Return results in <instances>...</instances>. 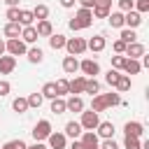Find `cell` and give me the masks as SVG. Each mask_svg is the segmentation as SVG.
Wrapping results in <instances>:
<instances>
[{
    "mask_svg": "<svg viewBox=\"0 0 149 149\" xmlns=\"http://www.w3.org/2000/svg\"><path fill=\"white\" fill-rule=\"evenodd\" d=\"M5 51L16 58V56H23L28 49H26V42H21V37H14V40H7L5 42Z\"/></svg>",
    "mask_w": 149,
    "mask_h": 149,
    "instance_id": "obj_1",
    "label": "cell"
},
{
    "mask_svg": "<svg viewBox=\"0 0 149 149\" xmlns=\"http://www.w3.org/2000/svg\"><path fill=\"white\" fill-rule=\"evenodd\" d=\"M33 137H35V142H42V140H47L49 137V133H51V123L47 121V119H42V121H37L35 126H33Z\"/></svg>",
    "mask_w": 149,
    "mask_h": 149,
    "instance_id": "obj_2",
    "label": "cell"
},
{
    "mask_svg": "<svg viewBox=\"0 0 149 149\" xmlns=\"http://www.w3.org/2000/svg\"><path fill=\"white\" fill-rule=\"evenodd\" d=\"M65 49H68L70 56H79V54L86 51V40H84V37H70V40L65 42Z\"/></svg>",
    "mask_w": 149,
    "mask_h": 149,
    "instance_id": "obj_3",
    "label": "cell"
},
{
    "mask_svg": "<svg viewBox=\"0 0 149 149\" xmlns=\"http://www.w3.org/2000/svg\"><path fill=\"white\" fill-rule=\"evenodd\" d=\"M98 123H100L98 112H81V119H79L81 130H95V128H98Z\"/></svg>",
    "mask_w": 149,
    "mask_h": 149,
    "instance_id": "obj_4",
    "label": "cell"
},
{
    "mask_svg": "<svg viewBox=\"0 0 149 149\" xmlns=\"http://www.w3.org/2000/svg\"><path fill=\"white\" fill-rule=\"evenodd\" d=\"M79 70L91 79V77H95V74L100 72V65H98V61H93V58H84V61L79 63Z\"/></svg>",
    "mask_w": 149,
    "mask_h": 149,
    "instance_id": "obj_5",
    "label": "cell"
},
{
    "mask_svg": "<svg viewBox=\"0 0 149 149\" xmlns=\"http://www.w3.org/2000/svg\"><path fill=\"white\" fill-rule=\"evenodd\" d=\"M109 7H112V0H95L91 14L98 16V19H107V16H109Z\"/></svg>",
    "mask_w": 149,
    "mask_h": 149,
    "instance_id": "obj_6",
    "label": "cell"
},
{
    "mask_svg": "<svg viewBox=\"0 0 149 149\" xmlns=\"http://www.w3.org/2000/svg\"><path fill=\"white\" fill-rule=\"evenodd\" d=\"M123 56L126 58H142L144 56V44H140V42H133V44H126V51H123Z\"/></svg>",
    "mask_w": 149,
    "mask_h": 149,
    "instance_id": "obj_7",
    "label": "cell"
},
{
    "mask_svg": "<svg viewBox=\"0 0 149 149\" xmlns=\"http://www.w3.org/2000/svg\"><path fill=\"white\" fill-rule=\"evenodd\" d=\"M140 23H142V14H140V12L130 9V12H126V14H123V26H128L130 30H133V28H137Z\"/></svg>",
    "mask_w": 149,
    "mask_h": 149,
    "instance_id": "obj_8",
    "label": "cell"
},
{
    "mask_svg": "<svg viewBox=\"0 0 149 149\" xmlns=\"http://www.w3.org/2000/svg\"><path fill=\"white\" fill-rule=\"evenodd\" d=\"M123 133H126L128 137H142V133H144V126H142L140 121H128V123L123 126Z\"/></svg>",
    "mask_w": 149,
    "mask_h": 149,
    "instance_id": "obj_9",
    "label": "cell"
},
{
    "mask_svg": "<svg viewBox=\"0 0 149 149\" xmlns=\"http://www.w3.org/2000/svg\"><path fill=\"white\" fill-rule=\"evenodd\" d=\"M95 130H98V135H100L102 140H112V137H114V123H112V121H100Z\"/></svg>",
    "mask_w": 149,
    "mask_h": 149,
    "instance_id": "obj_10",
    "label": "cell"
},
{
    "mask_svg": "<svg viewBox=\"0 0 149 149\" xmlns=\"http://www.w3.org/2000/svg\"><path fill=\"white\" fill-rule=\"evenodd\" d=\"M81 144L86 147V149H98V135H95V130H84L81 133Z\"/></svg>",
    "mask_w": 149,
    "mask_h": 149,
    "instance_id": "obj_11",
    "label": "cell"
},
{
    "mask_svg": "<svg viewBox=\"0 0 149 149\" xmlns=\"http://www.w3.org/2000/svg\"><path fill=\"white\" fill-rule=\"evenodd\" d=\"M74 19L79 21L81 30H84V28H88V26L93 23V14H91V9H84V7H79V12H77V16H74Z\"/></svg>",
    "mask_w": 149,
    "mask_h": 149,
    "instance_id": "obj_12",
    "label": "cell"
},
{
    "mask_svg": "<svg viewBox=\"0 0 149 149\" xmlns=\"http://www.w3.org/2000/svg\"><path fill=\"white\" fill-rule=\"evenodd\" d=\"M105 47H107V42H105V37H102V35H93V37H91V40L86 42V49H91L93 54L102 51Z\"/></svg>",
    "mask_w": 149,
    "mask_h": 149,
    "instance_id": "obj_13",
    "label": "cell"
},
{
    "mask_svg": "<svg viewBox=\"0 0 149 149\" xmlns=\"http://www.w3.org/2000/svg\"><path fill=\"white\" fill-rule=\"evenodd\" d=\"M84 84H86V77H74L72 81H68V93H72V95L84 93Z\"/></svg>",
    "mask_w": 149,
    "mask_h": 149,
    "instance_id": "obj_14",
    "label": "cell"
},
{
    "mask_svg": "<svg viewBox=\"0 0 149 149\" xmlns=\"http://www.w3.org/2000/svg\"><path fill=\"white\" fill-rule=\"evenodd\" d=\"M47 142H49V147L51 149H65V135L63 133H49V137H47Z\"/></svg>",
    "mask_w": 149,
    "mask_h": 149,
    "instance_id": "obj_15",
    "label": "cell"
},
{
    "mask_svg": "<svg viewBox=\"0 0 149 149\" xmlns=\"http://www.w3.org/2000/svg\"><path fill=\"white\" fill-rule=\"evenodd\" d=\"M21 42H26V44H35V42H37V30H35V26L21 28Z\"/></svg>",
    "mask_w": 149,
    "mask_h": 149,
    "instance_id": "obj_16",
    "label": "cell"
},
{
    "mask_svg": "<svg viewBox=\"0 0 149 149\" xmlns=\"http://www.w3.org/2000/svg\"><path fill=\"white\" fill-rule=\"evenodd\" d=\"M16 68V58L14 56H0V74H9Z\"/></svg>",
    "mask_w": 149,
    "mask_h": 149,
    "instance_id": "obj_17",
    "label": "cell"
},
{
    "mask_svg": "<svg viewBox=\"0 0 149 149\" xmlns=\"http://www.w3.org/2000/svg\"><path fill=\"white\" fill-rule=\"evenodd\" d=\"M65 112H84V100L79 95H72L70 100H65Z\"/></svg>",
    "mask_w": 149,
    "mask_h": 149,
    "instance_id": "obj_18",
    "label": "cell"
},
{
    "mask_svg": "<svg viewBox=\"0 0 149 149\" xmlns=\"http://www.w3.org/2000/svg\"><path fill=\"white\" fill-rule=\"evenodd\" d=\"M84 130H81V126H79V121H68L65 123V133L63 135H68V137H72V140H77L79 135H81Z\"/></svg>",
    "mask_w": 149,
    "mask_h": 149,
    "instance_id": "obj_19",
    "label": "cell"
},
{
    "mask_svg": "<svg viewBox=\"0 0 149 149\" xmlns=\"http://www.w3.org/2000/svg\"><path fill=\"white\" fill-rule=\"evenodd\" d=\"M37 37H49L51 33H54V26H51V21L49 19H44V21H37Z\"/></svg>",
    "mask_w": 149,
    "mask_h": 149,
    "instance_id": "obj_20",
    "label": "cell"
},
{
    "mask_svg": "<svg viewBox=\"0 0 149 149\" xmlns=\"http://www.w3.org/2000/svg\"><path fill=\"white\" fill-rule=\"evenodd\" d=\"M65 42H68V37L61 35V33H51L49 35V47L51 49H65Z\"/></svg>",
    "mask_w": 149,
    "mask_h": 149,
    "instance_id": "obj_21",
    "label": "cell"
},
{
    "mask_svg": "<svg viewBox=\"0 0 149 149\" xmlns=\"http://www.w3.org/2000/svg\"><path fill=\"white\" fill-rule=\"evenodd\" d=\"M63 70H65L68 74H74V72L79 70V61H77V56H65V58H63Z\"/></svg>",
    "mask_w": 149,
    "mask_h": 149,
    "instance_id": "obj_22",
    "label": "cell"
},
{
    "mask_svg": "<svg viewBox=\"0 0 149 149\" xmlns=\"http://www.w3.org/2000/svg\"><path fill=\"white\" fill-rule=\"evenodd\" d=\"M123 70H126V74L130 77V74H140L142 65H140V61H135V58H126V63H123Z\"/></svg>",
    "mask_w": 149,
    "mask_h": 149,
    "instance_id": "obj_23",
    "label": "cell"
},
{
    "mask_svg": "<svg viewBox=\"0 0 149 149\" xmlns=\"http://www.w3.org/2000/svg\"><path fill=\"white\" fill-rule=\"evenodd\" d=\"M21 28H23L21 23H16V21H14V23H9V21H7V26H5V35H7L9 40L21 37Z\"/></svg>",
    "mask_w": 149,
    "mask_h": 149,
    "instance_id": "obj_24",
    "label": "cell"
},
{
    "mask_svg": "<svg viewBox=\"0 0 149 149\" xmlns=\"http://www.w3.org/2000/svg\"><path fill=\"white\" fill-rule=\"evenodd\" d=\"M35 16H33V9H19V23L26 28V26H33Z\"/></svg>",
    "mask_w": 149,
    "mask_h": 149,
    "instance_id": "obj_25",
    "label": "cell"
},
{
    "mask_svg": "<svg viewBox=\"0 0 149 149\" xmlns=\"http://www.w3.org/2000/svg\"><path fill=\"white\" fill-rule=\"evenodd\" d=\"M114 88H116L119 93H126V91H130V77H128V74H119V79H116Z\"/></svg>",
    "mask_w": 149,
    "mask_h": 149,
    "instance_id": "obj_26",
    "label": "cell"
},
{
    "mask_svg": "<svg viewBox=\"0 0 149 149\" xmlns=\"http://www.w3.org/2000/svg\"><path fill=\"white\" fill-rule=\"evenodd\" d=\"M105 109H107V105H105L102 93H95L93 100H91V112H105Z\"/></svg>",
    "mask_w": 149,
    "mask_h": 149,
    "instance_id": "obj_27",
    "label": "cell"
},
{
    "mask_svg": "<svg viewBox=\"0 0 149 149\" xmlns=\"http://www.w3.org/2000/svg\"><path fill=\"white\" fill-rule=\"evenodd\" d=\"M26 56H28V61H30V63H42L44 51H42L40 47H33V49H28V51H26Z\"/></svg>",
    "mask_w": 149,
    "mask_h": 149,
    "instance_id": "obj_28",
    "label": "cell"
},
{
    "mask_svg": "<svg viewBox=\"0 0 149 149\" xmlns=\"http://www.w3.org/2000/svg\"><path fill=\"white\" fill-rule=\"evenodd\" d=\"M107 21H109L112 28H123V14H121V12H109Z\"/></svg>",
    "mask_w": 149,
    "mask_h": 149,
    "instance_id": "obj_29",
    "label": "cell"
},
{
    "mask_svg": "<svg viewBox=\"0 0 149 149\" xmlns=\"http://www.w3.org/2000/svg\"><path fill=\"white\" fill-rule=\"evenodd\" d=\"M98 91H100V84H98V79H95V77H91V79L86 77V84H84V93H91V95H95Z\"/></svg>",
    "mask_w": 149,
    "mask_h": 149,
    "instance_id": "obj_30",
    "label": "cell"
},
{
    "mask_svg": "<svg viewBox=\"0 0 149 149\" xmlns=\"http://www.w3.org/2000/svg\"><path fill=\"white\" fill-rule=\"evenodd\" d=\"M42 98H49V100H54V98H58V93H56V86H54V81H47L44 86H42Z\"/></svg>",
    "mask_w": 149,
    "mask_h": 149,
    "instance_id": "obj_31",
    "label": "cell"
},
{
    "mask_svg": "<svg viewBox=\"0 0 149 149\" xmlns=\"http://www.w3.org/2000/svg\"><path fill=\"white\" fill-rule=\"evenodd\" d=\"M119 40H121V42H126V44H133V42H137V35H135V30L123 28V30H121V35H119Z\"/></svg>",
    "mask_w": 149,
    "mask_h": 149,
    "instance_id": "obj_32",
    "label": "cell"
},
{
    "mask_svg": "<svg viewBox=\"0 0 149 149\" xmlns=\"http://www.w3.org/2000/svg\"><path fill=\"white\" fill-rule=\"evenodd\" d=\"M12 109H14V112H19V114H23V112H28L30 107H28V100H26V98H14Z\"/></svg>",
    "mask_w": 149,
    "mask_h": 149,
    "instance_id": "obj_33",
    "label": "cell"
},
{
    "mask_svg": "<svg viewBox=\"0 0 149 149\" xmlns=\"http://www.w3.org/2000/svg\"><path fill=\"white\" fill-rule=\"evenodd\" d=\"M33 16H35L37 21H44V19L49 16V7H47V5H37V7L33 9Z\"/></svg>",
    "mask_w": 149,
    "mask_h": 149,
    "instance_id": "obj_34",
    "label": "cell"
},
{
    "mask_svg": "<svg viewBox=\"0 0 149 149\" xmlns=\"http://www.w3.org/2000/svg\"><path fill=\"white\" fill-rule=\"evenodd\" d=\"M123 149H142V142L140 137H123Z\"/></svg>",
    "mask_w": 149,
    "mask_h": 149,
    "instance_id": "obj_35",
    "label": "cell"
},
{
    "mask_svg": "<svg viewBox=\"0 0 149 149\" xmlns=\"http://www.w3.org/2000/svg\"><path fill=\"white\" fill-rule=\"evenodd\" d=\"M102 98H105V105L107 107H114V105L121 102V95L119 93H102Z\"/></svg>",
    "mask_w": 149,
    "mask_h": 149,
    "instance_id": "obj_36",
    "label": "cell"
},
{
    "mask_svg": "<svg viewBox=\"0 0 149 149\" xmlns=\"http://www.w3.org/2000/svg\"><path fill=\"white\" fill-rule=\"evenodd\" d=\"M51 112L54 114H63L65 112V100L63 98H54L51 100Z\"/></svg>",
    "mask_w": 149,
    "mask_h": 149,
    "instance_id": "obj_37",
    "label": "cell"
},
{
    "mask_svg": "<svg viewBox=\"0 0 149 149\" xmlns=\"http://www.w3.org/2000/svg\"><path fill=\"white\" fill-rule=\"evenodd\" d=\"M54 86H56L58 98H63V95L68 93V79H58V81H54Z\"/></svg>",
    "mask_w": 149,
    "mask_h": 149,
    "instance_id": "obj_38",
    "label": "cell"
},
{
    "mask_svg": "<svg viewBox=\"0 0 149 149\" xmlns=\"http://www.w3.org/2000/svg\"><path fill=\"white\" fill-rule=\"evenodd\" d=\"M26 100H28V107H40L44 98H42V93H30Z\"/></svg>",
    "mask_w": 149,
    "mask_h": 149,
    "instance_id": "obj_39",
    "label": "cell"
},
{
    "mask_svg": "<svg viewBox=\"0 0 149 149\" xmlns=\"http://www.w3.org/2000/svg\"><path fill=\"white\" fill-rule=\"evenodd\" d=\"M133 9L140 12V14L149 12V0H133Z\"/></svg>",
    "mask_w": 149,
    "mask_h": 149,
    "instance_id": "obj_40",
    "label": "cell"
},
{
    "mask_svg": "<svg viewBox=\"0 0 149 149\" xmlns=\"http://www.w3.org/2000/svg\"><path fill=\"white\" fill-rule=\"evenodd\" d=\"M123 63H126V56H123V54L112 56V68H114V70H123Z\"/></svg>",
    "mask_w": 149,
    "mask_h": 149,
    "instance_id": "obj_41",
    "label": "cell"
},
{
    "mask_svg": "<svg viewBox=\"0 0 149 149\" xmlns=\"http://www.w3.org/2000/svg\"><path fill=\"white\" fill-rule=\"evenodd\" d=\"M119 74H121V72H119V70H114V68H112V70H109V72H107V74H105V81H107V84H109V86H114V84H116V79H119Z\"/></svg>",
    "mask_w": 149,
    "mask_h": 149,
    "instance_id": "obj_42",
    "label": "cell"
},
{
    "mask_svg": "<svg viewBox=\"0 0 149 149\" xmlns=\"http://www.w3.org/2000/svg\"><path fill=\"white\" fill-rule=\"evenodd\" d=\"M0 149H26V142L23 140H9L5 147H0Z\"/></svg>",
    "mask_w": 149,
    "mask_h": 149,
    "instance_id": "obj_43",
    "label": "cell"
},
{
    "mask_svg": "<svg viewBox=\"0 0 149 149\" xmlns=\"http://www.w3.org/2000/svg\"><path fill=\"white\" fill-rule=\"evenodd\" d=\"M7 19H9V23H19V7H7V14H5Z\"/></svg>",
    "mask_w": 149,
    "mask_h": 149,
    "instance_id": "obj_44",
    "label": "cell"
},
{
    "mask_svg": "<svg viewBox=\"0 0 149 149\" xmlns=\"http://www.w3.org/2000/svg\"><path fill=\"white\" fill-rule=\"evenodd\" d=\"M130 9H133V0H119V12L121 14H126Z\"/></svg>",
    "mask_w": 149,
    "mask_h": 149,
    "instance_id": "obj_45",
    "label": "cell"
},
{
    "mask_svg": "<svg viewBox=\"0 0 149 149\" xmlns=\"http://www.w3.org/2000/svg\"><path fill=\"white\" fill-rule=\"evenodd\" d=\"M112 49H114L116 54H123V51H126V42H121V40H114V44H112Z\"/></svg>",
    "mask_w": 149,
    "mask_h": 149,
    "instance_id": "obj_46",
    "label": "cell"
},
{
    "mask_svg": "<svg viewBox=\"0 0 149 149\" xmlns=\"http://www.w3.org/2000/svg\"><path fill=\"white\" fill-rule=\"evenodd\" d=\"M12 91V86H9V81H5V79H0V98L2 95H7Z\"/></svg>",
    "mask_w": 149,
    "mask_h": 149,
    "instance_id": "obj_47",
    "label": "cell"
},
{
    "mask_svg": "<svg viewBox=\"0 0 149 149\" xmlns=\"http://www.w3.org/2000/svg\"><path fill=\"white\" fill-rule=\"evenodd\" d=\"M100 149H119V144L114 140H102V144H98Z\"/></svg>",
    "mask_w": 149,
    "mask_h": 149,
    "instance_id": "obj_48",
    "label": "cell"
},
{
    "mask_svg": "<svg viewBox=\"0 0 149 149\" xmlns=\"http://www.w3.org/2000/svg\"><path fill=\"white\" fill-rule=\"evenodd\" d=\"M68 26H70V30H81V26H79V21H77V19H70V21H68Z\"/></svg>",
    "mask_w": 149,
    "mask_h": 149,
    "instance_id": "obj_49",
    "label": "cell"
},
{
    "mask_svg": "<svg viewBox=\"0 0 149 149\" xmlns=\"http://www.w3.org/2000/svg\"><path fill=\"white\" fill-rule=\"evenodd\" d=\"M79 5H81L84 9H93V5H95V0H79Z\"/></svg>",
    "mask_w": 149,
    "mask_h": 149,
    "instance_id": "obj_50",
    "label": "cell"
},
{
    "mask_svg": "<svg viewBox=\"0 0 149 149\" xmlns=\"http://www.w3.org/2000/svg\"><path fill=\"white\" fill-rule=\"evenodd\" d=\"M70 149H86V147L81 144V140H72V147Z\"/></svg>",
    "mask_w": 149,
    "mask_h": 149,
    "instance_id": "obj_51",
    "label": "cell"
},
{
    "mask_svg": "<svg viewBox=\"0 0 149 149\" xmlns=\"http://www.w3.org/2000/svg\"><path fill=\"white\" fill-rule=\"evenodd\" d=\"M26 149H47L42 142H35V144H30V147H26Z\"/></svg>",
    "mask_w": 149,
    "mask_h": 149,
    "instance_id": "obj_52",
    "label": "cell"
},
{
    "mask_svg": "<svg viewBox=\"0 0 149 149\" xmlns=\"http://www.w3.org/2000/svg\"><path fill=\"white\" fill-rule=\"evenodd\" d=\"M63 7H74V0H61Z\"/></svg>",
    "mask_w": 149,
    "mask_h": 149,
    "instance_id": "obj_53",
    "label": "cell"
},
{
    "mask_svg": "<svg viewBox=\"0 0 149 149\" xmlns=\"http://www.w3.org/2000/svg\"><path fill=\"white\" fill-rule=\"evenodd\" d=\"M5 2H7V7H19L21 0H5Z\"/></svg>",
    "mask_w": 149,
    "mask_h": 149,
    "instance_id": "obj_54",
    "label": "cell"
},
{
    "mask_svg": "<svg viewBox=\"0 0 149 149\" xmlns=\"http://www.w3.org/2000/svg\"><path fill=\"white\" fill-rule=\"evenodd\" d=\"M0 56H5V40H0Z\"/></svg>",
    "mask_w": 149,
    "mask_h": 149,
    "instance_id": "obj_55",
    "label": "cell"
}]
</instances>
